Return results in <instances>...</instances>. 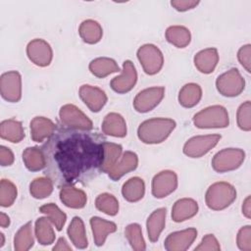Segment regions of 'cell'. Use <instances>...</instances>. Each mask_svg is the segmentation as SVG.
Returning <instances> with one entry per match:
<instances>
[{"mask_svg":"<svg viewBox=\"0 0 251 251\" xmlns=\"http://www.w3.org/2000/svg\"><path fill=\"white\" fill-rule=\"evenodd\" d=\"M103 138L89 131L62 128L41 148L46 175L58 184H71L99 170Z\"/></svg>","mask_w":251,"mask_h":251,"instance_id":"cell-1","label":"cell"},{"mask_svg":"<svg viewBox=\"0 0 251 251\" xmlns=\"http://www.w3.org/2000/svg\"><path fill=\"white\" fill-rule=\"evenodd\" d=\"M176 123L168 118H153L142 122L137 128V136L145 144H158L165 141L176 128Z\"/></svg>","mask_w":251,"mask_h":251,"instance_id":"cell-2","label":"cell"},{"mask_svg":"<svg viewBox=\"0 0 251 251\" xmlns=\"http://www.w3.org/2000/svg\"><path fill=\"white\" fill-rule=\"evenodd\" d=\"M236 199V189L226 181L211 184L205 194V202L209 209L222 211L230 206Z\"/></svg>","mask_w":251,"mask_h":251,"instance_id":"cell-3","label":"cell"},{"mask_svg":"<svg viewBox=\"0 0 251 251\" xmlns=\"http://www.w3.org/2000/svg\"><path fill=\"white\" fill-rule=\"evenodd\" d=\"M193 124L198 128H224L229 125V117L224 106L213 105L196 113Z\"/></svg>","mask_w":251,"mask_h":251,"instance_id":"cell-4","label":"cell"},{"mask_svg":"<svg viewBox=\"0 0 251 251\" xmlns=\"http://www.w3.org/2000/svg\"><path fill=\"white\" fill-rule=\"evenodd\" d=\"M59 118L62 125L71 129L90 131L93 127L92 121L73 104L63 105L59 111Z\"/></svg>","mask_w":251,"mask_h":251,"instance_id":"cell-5","label":"cell"},{"mask_svg":"<svg viewBox=\"0 0 251 251\" xmlns=\"http://www.w3.org/2000/svg\"><path fill=\"white\" fill-rule=\"evenodd\" d=\"M245 160V152L239 148H225L212 159V168L217 173H226L238 169Z\"/></svg>","mask_w":251,"mask_h":251,"instance_id":"cell-6","label":"cell"},{"mask_svg":"<svg viewBox=\"0 0 251 251\" xmlns=\"http://www.w3.org/2000/svg\"><path fill=\"white\" fill-rule=\"evenodd\" d=\"M137 59L145 74L154 75L158 74L164 65V56L162 51L154 44H144L136 52Z\"/></svg>","mask_w":251,"mask_h":251,"instance_id":"cell-7","label":"cell"},{"mask_svg":"<svg viewBox=\"0 0 251 251\" xmlns=\"http://www.w3.org/2000/svg\"><path fill=\"white\" fill-rule=\"evenodd\" d=\"M216 87L223 96L235 97L244 90L245 80L239 71L232 68L217 77Z\"/></svg>","mask_w":251,"mask_h":251,"instance_id":"cell-8","label":"cell"},{"mask_svg":"<svg viewBox=\"0 0 251 251\" xmlns=\"http://www.w3.org/2000/svg\"><path fill=\"white\" fill-rule=\"evenodd\" d=\"M220 139V134L193 136L184 143L182 151L190 158H200L213 149L218 144Z\"/></svg>","mask_w":251,"mask_h":251,"instance_id":"cell-9","label":"cell"},{"mask_svg":"<svg viewBox=\"0 0 251 251\" xmlns=\"http://www.w3.org/2000/svg\"><path fill=\"white\" fill-rule=\"evenodd\" d=\"M0 94L11 103H17L22 98V76L17 71H9L1 75Z\"/></svg>","mask_w":251,"mask_h":251,"instance_id":"cell-10","label":"cell"},{"mask_svg":"<svg viewBox=\"0 0 251 251\" xmlns=\"http://www.w3.org/2000/svg\"><path fill=\"white\" fill-rule=\"evenodd\" d=\"M165 88L153 86L139 91L133 99V108L138 113H147L157 107L163 100Z\"/></svg>","mask_w":251,"mask_h":251,"instance_id":"cell-11","label":"cell"},{"mask_svg":"<svg viewBox=\"0 0 251 251\" xmlns=\"http://www.w3.org/2000/svg\"><path fill=\"white\" fill-rule=\"evenodd\" d=\"M26 55L31 63L38 67H47L53 59V50L50 44L41 38H35L26 45Z\"/></svg>","mask_w":251,"mask_h":251,"instance_id":"cell-12","label":"cell"},{"mask_svg":"<svg viewBox=\"0 0 251 251\" xmlns=\"http://www.w3.org/2000/svg\"><path fill=\"white\" fill-rule=\"evenodd\" d=\"M177 187V176L174 171H161L152 179V195L161 199L172 194Z\"/></svg>","mask_w":251,"mask_h":251,"instance_id":"cell-13","label":"cell"},{"mask_svg":"<svg viewBox=\"0 0 251 251\" xmlns=\"http://www.w3.org/2000/svg\"><path fill=\"white\" fill-rule=\"evenodd\" d=\"M137 81V72L133 63L126 60L123 63V70L120 75L115 76L110 81L111 88L120 94L129 92Z\"/></svg>","mask_w":251,"mask_h":251,"instance_id":"cell-14","label":"cell"},{"mask_svg":"<svg viewBox=\"0 0 251 251\" xmlns=\"http://www.w3.org/2000/svg\"><path fill=\"white\" fill-rule=\"evenodd\" d=\"M197 237V230L189 227L170 233L164 242V247L168 251H185L187 250Z\"/></svg>","mask_w":251,"mask_h":251,"instance_id":"cell-15","label":"cell"},{"mask_svg":"<svg viewBox=\"0 0 251 251\" xmlns=\"http://www.w3.org/2000/svg\"><path fill=\"white\" fill-rule=\"evenodd\" d=\"M78 95L86 107L94 113L100 112L108 100L104 90L89 84L81 85L78 89Z\"/></svg>","mask_w":251,"mask_h":251,"instance_id":"cell-16","label":"cell"},{"mask_svg":"<svg viewBox=\"0 0 251 251\" xmlns=\"http://www.w3.org/2000/svg\"><path fill=\"white\" fill-rule=\"evenodd\" d=\"M30 137L33 141L41 143L49 139L56 130L55 123L45 117H34L29 124Z\"/></svg>","mask_w":251,"mask_h":251,"instance_id":"cell-17","label":"cell"},{"mask_svg":"<svg viewBox=\"0 0 251 251\" xmlns=\"http://www.w3.org/2000/svg\"><path fill=\"white\" fill-rule=\"evenodd\" d=\"M123 154V147L114 142L103 141L101 144V159L99 171L109 173V171L119 162Z\"/></svg>","mask_w":251,"mask_h":251,"instance_id":"cell-18","label":"cell"},{"mask_svg":"<svg viewBox=\"0 0 251 251\" xmlns=\"http://www.w3.org/2000/svg\"><path fill=\"white\" fill-rule=\"evenodd\" d=\"M138 166V156L132 151H126L122 154L119 162L109 171L108 176L113 180H119L125 175L134 171Z\"/></svg>","mask_w":251,"mask_h":251,"instance_id":"cell-19","label":"cell"},{"mask_svg":"<svg viewBox=\"0 0 251 251\" xmlns=\"http://www.w3.org/2000/svg\"><path fill=\"white\" fill-rule=\"evenodd\" d=\"M60 200L68 208L81 209L87 202V196L83 190L66 184L60 189Z\"/></svg>","mask_w":251,"mask_h":251,"instance_id":"cell-20","label":"cell"},{"mask_svg":"<svg viewBox=\"0 0 251 251\" xmlns=\"http://www.w3.org/2000/svg\"><path fill=\"white\" fill-rule=\"evenodd\" d=\"M219 62L218 50L214 47L206 48L195 54L193 63L195 68L202 74L208 75L214 72Z\"/></svg>","mask_w":251,"mask_h":251,"instance_id":"cell-21","label":"cell"},{"mask_svg":"<svg viewBox=\"0 0 251 251\" xmlns=\"http://www.w3.org/2000/svg\"><path fill=\"white\" fill-rule=\"evenodd\" d=\"M102 132L114 137H125L126 135V123L124 117L118 113H109L105 116L102 126Z\"/></svg>","mask_w":251,"mask_h":251,"instance_id":"cell-22","label":"cell"},{"mask_svg":"<svg viewBox=\"0 0 251 251\" xmlns=\"http://www.w3.org/2000/svg\"><path fill=\"white\" fill-rule=\"evenodd\" d=\"M198 203L192 198H181L172 208V219L176 223L184 222L198 213Z\"/></svg>","mask_w":251,"mask_h":251,"instance_id":"cell-23","label":"cell"},{"mask_svg":"<svg viewBox=\"0 0 251 251\" xmlns=\"http://www.w3.org/2000/svg\"><path fill=\"white\" fill-rule=\"evenodd\" d=\"M94 243L97 246H102L105 243L107 236L117 230V225L113 222L106 221L99 217H92L89 221Z\"/></svg>","mask_w":251,"mask_h":251,"instance_id":"cell-24","label":"cell"},{"mask_svg":"<svg viewBox=\"0 0 251 251\" xmlns=\"http://www.w3.org/2000/svg\"><path fill=\"white\" fill-rule=\"evenodd\" d=\"M167 209L159 208L153 211L147 219L146 227L148 238L151 242L158 241L161 232L163 231L166 225Z\"/></svg>","mask_w":251,"mask_h":251,"instance_id":"cell-25","label":"cell"},{"mask_svg":"<svg viewBox=\"0 0 251 251\" xmlns=\"http://www.w3.org/2000/svg\"><path fill=\"white\" fill-rule=\"evenodd\" d=\"M89 71L90 73L99 78H104L111 74L121 72L120 67L114 59L108 57H99L93 59L89 63Z\"/></svg>","mask_w":251,"mask_h":251,"instance_id":"cell-26","label":"cell"},{"mask_svg":"<svg viewBox=\"0 0 251 251\" xmlns=\"http://www.w3.org/2000/svg\"><path fill=\"white\" fill-rule=\"evenodd\" d=\"M0 136L12 143H19L25 138V130L21 122L8 119L0 124Z\"/></svg>","mask_w":251,"mask_h":251,"instance_id":"cell-27","label":"cell"},{"mask_svg":"<svg viewBox=\"0 0 251 251\" xmlns=\"http://www.w3.org/2000/svg\"><path fill=\"white\" fill-rule=\"evenodd\" d=\"M202 98V88L199 84L189 82L184 84L178 92V103L184 108L196 106Z\"/></svg>","mask_w":251,"mask_h":251,"instance_id":"cell-28","label":"cell"},{"mask_svg":"<svg viewBox=\"0 0 251 251\" xmlns=\"http://www.w3.org/2000/svg\"><path fill=\"white\" fill-rule=\"evenodd\" d=\"M122 194L128 202H138L145 194L144 180L139 176L128 178L122 186Z\"/></svg>","mask_w":251,"mask_h":251,"instance_id":"cell-29","label":"cell"},{"mask_svg":"<svg viewBox=\"0 0 251 251\" xmlns=\"http://www.w3.org/2000/svg\"><path fill=\"white\" fill-rule=\"evenodd\" d=\"M78 34L85 43L96 44L103 36V29L98 22L88 19L79 25Z\"/></svg>","mask_w":251,"mask_h":251,"instance_id":"cell-30","label":"cell"},{"mask_svg":"<svg viewBox=\"0 0 251 251\" xmlns=\"http://www.w3.org/2000/svg\"><path fill=\"white\" fill-rule=\"evenodd\" d=\"M23 161L25 168L30 172H38L46 167L44 152L39 147H27L23 152Z\"/></svg>","mask_w":251,"mask_h":251,"instance_id":"cell-31","label":"cell"},{"mask_svg":"<svg viewBox=\"0 0 251 251\" xmlns=\"http://www.w3.org/2000/svg\"><path fill=\"white\" fill-rule=\"evenodd\" d=\"M68 235L72 243L78 249H84L88 245L85 226L83 221L79 217H74L69 227Z\"/></svg>","mask_w":251,"mask_h":251,"instance_id":"cell-32","label":"cell"},{"mask_svg":"<svg viewBox=\"0 0 251 251\" xmlns=\"http://www.w3.org/2000/svg\"><path fill=\"white\" fill-rule=\"evenodd\" d=\"M166 39L176 48H184L191 41L190 30L183 25H171L166 29Z\"/></svg>","mask_w":251,"mask_h":251,"instance_id":"cell-33","label":"cell"},{"mask_svg":"<svg viewBox=\"0 0 251 251\" xmlns=\"http://www.w3.org/2000/svg\"><path fill=\"white\" fill-rule=\"evenodd\" d=\"M53 226V224L47 217H41L36 220L34 234L39 244L50 245L55 241V231Z\"/></svg>","mask_w":251,"mask_h":251,"instance_id":"cell-34","label":"cell"},{"mask_svg":"<svg viewBox=\"0 0 251 251\" xmlns=\"http://www.w3.org/2000/svg\"><path fill=\"white\" fill-rule=\"evenodd\" d=\"M32 225L30 222L25 224L16 232L14 237V248L16 251H26L33 246Z\"/></svg>","mask_w":251,"mask_h":251,"instance_id":"cell-35","label":"cell"},{"mask_svg":"<svg viewBox=\"0 0 251 251\" xmlns=\"http://www.w3.org/2000/svg\"><path fill=\"white\" fill-rule=\"evenodd\" d=\"M53 191V180L48 176L34 178L29 184V193L35 199L48 197Z\"/></svg>","mask_w":251,"mask_h":251,"instance_id":"cell-36","label":"cell"},{"mask_svg":"<svg viewBox=\"0 0 251 251\" xmlns=\"http://www.w3.org/2000/svg\"><path fill=\"white\" fill-rule=\"evenodd\" d=\"M39 212L44 214L53 224L57 230H62L67 221V215L54 203H47L39 208Z\"/></svg>","mask_w":251,"mask_h":251,"instance_id":"cell-37","label":"cell"},{"mask_svg":"<svg viewBox=\"0 0 251 251\" xmlns=\"http://www.w3.org/2000/svg\"><path fill=\"white\" fill-rule=\"evenodd\" d=\"M125 236L133 250L143 251L146 249V244L142 235L140 225L136 223L127 225L125 228Z\"/></svg>","mask_w":251,"mask_h":251,"instance_id":"cell-38","label":"cell"},{"mask_svg":"<svg viewBox=\"0 0 251 251\" xmlns=\"http://www.w3.org/2000/svg\"><path fill=\"white\" fill-rule=\"evenodd\" d=\"M97 210L108 216H116L119 212V202L117 198L110 193H101L95 199Z\"/></svg>","mask_w":251,"mask_h":251,"instance_id":"cell-39","label":"cell"},{"mask_svg":"<svg viewBox=\"0 0 251 251\" xmlns=\"http://www.w3.org/2000/svg\"><path fill=\"white\" fill-rule=\"evenodd\" d=\"M18 195L17 186L9 179L2 178L0 182V205L10 207L14 204Z\"/></svg>","mask_w":251,"mask_h":251,"instance_id":"cell-40","label":"cell"},{"mask_svg":"<svg viewBox=\"0 0 251 251\" xmlns=\"http://www.w3.org/2000/svg\"><path fill=\"white\" fill-rule=\"evenodd\" d=\"M250 113H251V103L248 100L242 103L237 109V113H236L237 126L243 131L251 130Z\"/></svg>","mask_w":251,"mask_h":251,"instance_id":"cell-41","label":"cell"},{"mask_svg":"<svg viewBox=\"0 0 251 251\" xmlns=\"http://www.w3.org/2000/svg\"><path fill=\"white\" fill-rule=\"evenodd\" d=\"M236 243L240 250L242 251H251V226H242L236 236Z\"/></svg>","mask_w":251,"mask_h":251,"instance_id":"cell-42","label":"cell"},{"mask_svg":"<svg viewBox=\"0 0 251 251\" xmlns=\"http://www.w3.org/2000/svg\"><path fill=\"white\" fill-rule=\"evenodd\" d=\"M221 249L220 243L214 234H206L198 246L195 247V251H219Z\"/></svg>","mask_w":251,"mask_h":251,"instance_id":"cell-43","label":"cell"},{"mask_svg":"<svg viewBox=\"0 0 251 251\" xmlns=\"http://www.w3.org/2000/svg\"><path fill=\"white\" fill-rule=\"evenodd\" d=\"M237 59L240 65L246 70V72H251V45L246 44L239 48L237 52Z\"/></svg>","mask_w":251,"mask_h":251,"instance_id":"cell-44","label":"cell"},{"mask_svg":"<svg viewBox=\"0 0 251 251\" xmlns=\"http://www.w3.org/2000/svg\"><path fill=\"white\" fill-rule=\"evenodd\" d=\"M199 4V1L195 0H173L171 1V5L178 12H186L195 8Z\"/></svg>","mask_w":251,"mask_h":251,"instance_id":"cell-45","label":"cell"},{"mask_svg":"<svg viewBox=\"0 0 251 251\" xmlns=\"http://www.w3.org/2000/svg\"><path fill=\"white\" fill-rule=\"evenodd\" d=\"M15 157L12 150L6 146H0V164L2 167L11 166L14 163Z\"/></svg>","mask_w":251,"mask_h":251,"instance_id":"cell-46","label":"cell"},{"mask_svg":"<svg viewBox=\"0 0 251 251\" xmlns=\"http://www.w3.org/2000/svg\"><path fill=\"white\" fill-rule=\"evenodd\" d=\"M242 214L247 218V219H250L251 218V196L248 195L243 203H242Z\"/></svg>","mask_w":251,"mask_h":251,"instance_id":"cell-47","label":"cell"},{"mask_svg":"<svg viewBox=\"0 0 251 251\" xmlns=\"http://www.w3.org/2000/svg\"><path fill=\"white\" fill-rule=\"evenodd\" d=\"M53 250L54 251H57V250H60V251H72V248L68 244L67 240L64 237H60L57 240L56 245L53 247Z\"/></svg>","mask_w":251,"mask_h":251,"instance_id":"cell-48","label":"cell"},{"mask_svg":"<svg viewBox=\"0 0 251 251\" xmlns=\"http://www.w3.org/2000/svg\"><path fill=\"white\" fill-rule=\"evenodd\" d=\"M10 225V218L3 212L0 213V226L1 227H7Z\"/></svg>","mask_w":251,"mask_h":251,"instance_id":"cell-49","label":"cell"},{"mask_svg":"<svg viewBox=\"0 0 251 251\" xmlns=\"http://www.w3.org/2000/svg\"><path fill=\"white\" fill-rule=\"evenodd\" d=\"M0 247H2L3 245H4V243H5V238H4V234L1 232L0 233Z\"/></svg>","mask_w":251,"mask_h":251,"instance_id":"cell-50","label":"cell"}]
</instances>
